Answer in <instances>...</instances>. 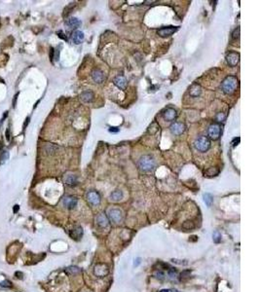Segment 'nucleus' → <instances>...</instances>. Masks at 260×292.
Wrapping results in <instances>:
<instances>
[{
	"label": "nucleus",
	"mask_w": 260,
	"mask_h": 292,
	"mask_svg": "<svg viewBox=\"0 0 260 292\" xmlns=\"http://www.w3.org/2000/svg\"><path fill=\"white\" fill-rule=\"evenodd\" d=\"M232 35H233V38H234V39H236V38L239 37V35H240V28H239V27L236 28V29L234 30V32H233Z\"/></svg>",
	"instance_id": "nucleus-32"
},
{
	"label": "nucleus",
	"mask_w": 260,
	"mask_h": 292,
	"mask_svg": "<svg viewBox=\"0 0 260 292\" xmlns=\"http://www.w3.org/2000/svg\"><path fill=\"white\" fill-rule=\"evenodd\" d=\"M225 114L224 113H218V114L216 115V121L217 122H222L225 120Z\"/></svg>",
	"instance_id": "nucleus-31"
},
{
	"label": "nucleus",
	"mask_w": 260,
	"mask_h": 292,
	"mask_svg": "<svg viewBox=\"0 0 260 292\" xmlns=\"http://www.w3.org/2000/svg\"><path fill=\"white\" fill-rule=\"evenodd\" d=\"M204 200H205V203H206V206H208V207H210V206H211V204H213V196H211L210 194L206 193V194L204 195Z\"/></svg>",
	"instance_id": "nucleus-24"
},
{
	"label": "nucleus",
	"mask_w": 260,
	"mask_h": 292,
	"mask_svg": "<svg viewBox=\"0 0 260 292\" xmlns=\"http://www.w3.org/2000/svg\"><path fill=\"white\" fill-rule=\"evenodd\" d=\"M194 145H195V148L200 152H206L210 147V142L209 140L208 137L206 136H200L198 137L195 143H194Z\"/></svg>",
	"instance_id": "nucleus-3"
},
{
	"label": "nucleus",
	"mask_w": 260,
	"mask_h": 292,
	"mask_svg": "<svg viewBox=\"0 0 260 292\" xmlns=\"http://www.w3.org/2000/svg\"><path fill=\"white\" fill-rule=\"evenodd\" d=\"M202 93V88L198 85V84H194L190 87V89H189V94H190L191 97L193 98H197L199 97Z\"/></svg>",
	"instance_id": "nucleus-18"
},
{
	"label": "nucleus",
	"mask_w": 260,
	"mask_h": 292,
	"mask_svg": "<svg viewBox=\"0 0 260 292\" xmlns=\"http://www.w3.org/2000/svg\"><path fill=\"white\" fill-rule=\"evenodd\" d=\"M110 132H118V130H117V128H110Z\"/></svg>",
	"instance_id": "nucleus-38"
},
{
	"label": "nucleus",
	"mask_w": 260,
	"mask_h": 292,
	"mask_svg": "<svg viewBox=\"0 0 260 292\" xmlns=\"http://www.w3.org/2000/svg\"><path fill=\"white\" fill-rule=\"evenodd\" d=\"M58 34H59V36H60V38H63V39H64V40H67V37H64V36H63V33L61 32V31H59V32H58Z\"/></svg>",
	"instance_id": "nucleus-36"
},
{
	"label": "nucleus",
	"mask_w": 260,
	"mask_h": 292,
	"mask_svg": "<svg viewBox=\"0 0 260 292\" xmlns=\"http://www.w3.org/2000/svg\"><path fill=\"white\" fill-rule=\"evenodd\" d=\"M171 129V132L174 136H180V134H182L185 130V125L182 123H178V122H176V123L171 124V126L170 127Z\"/></svg>",
	"instance_id": "nucleus-8"
},
{
	"label": "nucleus",
	"mask_w": 260,
	"mask_h": 292,
	"mask_svg": "<svg viewBox=\"0 0 260 292\" xmlns=\"http://www.w3.org/2000/svg\"><path fill=\"white\" fill-rule=\"evenodd\" d=\"M209 136L213 139V140H216L219 138L220 134H221V128L218 124H213L209 127L208 130Z\"/></svg>",
	"instance_id": "nucleus-5"
},
{
	"label": "nucleus",
	"mask_w": 260,
	"mask_h": 292,
	"mask_svg": "<svg viewBox=\"0 0 260 292\" xmlns=\"http://www.w3.org/2000/svg\"><path fill=\"white\" fill-rule=\"evenodd\" d=\"M226 60H227V63L230 66H236L240 62V55L238 53H234V52L229 53L226 56Z\"/></svg>",
	"instance_id": "nucleus-9"
},
{
	"label": "nucleus",
	"mask_w": 260,
	"mask_h": 292,
	"mask_svg": "<svg viewBox=\"0 0 260 292\" xmlns=\"http://www.w3.org/2000/svg\"><path fill=\"white\" fill-rule=\"evenodd\" d=\"M114 84H115L118 88L125 89L126 86H127V80H126V78L124 76L119 75V76L115 77V79H114Z\"/></svg>",
	"instance_id": "nucleus-17"
},
{
	"label": "nucleus",
	"mask_w": 260,
	"mask_h": 292,
	"mask_svg": "<svg viewBox=\"0 0 260 292\" xmlns=\"http://www.w3.org/2000/svg\"><path fill=\"white\" fill-rule=\"evenodd\" d=\"M108 217L114 223H121L123 220V213L119 208H111L108 211Z\"/></svg>",
	"instance_id": "nucleus-4"
},
{
	"label": "nucleus",
	"mask_w": 260,
	"mask_h": 292,
	"mask_svg": "<svg viewBox=\"0 0 260 292\" xmlns=\"http://www.w3.org/2000/svg\"><path fill=\"white\" fill-rule=\"evenodd\" d=\"M168 274L171 280H175L176 278H177V273L176 271H174V269H171L168 271Z\"/></svg>",
	"instance_id": "nucleus-27"
},
{
	"label": "nucleus",
	"mask_w": 260,
	"mask_h": 292,
	"mask_svg": "<svg viewBox=\"0 0 260 292\" xmlns=\"http://www.w3.org/2000/svg\"><path fill=\"white\" fill-rule=\"evenodd\" d=\"M0 285L1 286H5V287H11L12 286V283L8 281H4L3 282H0Z\"/></svg>",
	"instance_id": "nucleus-33"
},
{
	"label": "nucleus",
	"mask_w": 260,
	"mask_h": 292,
	"mask_svg": "<svg viewBox=\"0 0 260 292\" xmlns=\"http://www.w3.org/2000/svg\"><path fill=\"white\" fill-rule=\"evenodd\" d=\"M109 273V269L105 264H96L94 268V274L98 278H104Z\"/></svg>",
	"instance_id": "nucleus-6"
},
{
	"label": "nucleus",
	"mask_w": 260,
	"mask_h": 292,
	"mask_svg": "<svg viewBox=\"0 0 260 292\" xmlns=\"http://www.w3.org/2000/svg\"><path fill=\"white\" fill-rule=\"evenodd\" d=\"M123 198V193L121 190H116L110 195V200L113 202H118Z\"/></svg>",
	"instance_id": "nucleus-21"
},
{
	"label": "nucleus",
	"mask_w": 260,
	"mask_h": 292,
	"mask_svg": "<svg viewBox=\"0 0 260 292\" xmlns=\"http://www.w3.org/2000/svg\"><path fill=\"white\" fill-rule=\"evenodd\" d=\"M9 159V152L8 151H3L1 155H0V165L5 164Z\"/></svg>",
	"instance_id": "nucleus-25"
},
{
	"label": "nucleus",
	"mask_w": 260,
	"mask_h": 292,
	"mask_svg": "<svg viewBox=\"0 0 260 292\" xmlns=\"http://www.w3.org/2000/svg\"><path fill=\"white\" fill-rule=\"evenodd\" d=\"M171 261H173L174 263L178 264V265H186L187 264V262H180V260H177V259H173Z\"/></svg>",
	"instance_id": "nucleus-34"
},
{
	"label": "nucleus",
	"mask_w": 260,
	"mask_h": 292,
	"mask_svg": "<svg viewBox=\"0 0 260 292\" xmlns=\"http://www.w3.org/2000/svg\"><path fill=\"white\" fill-rule=\"evenodd\" d=\"M96 225L100 228H105L107 227L109 224V221L107 216L104 214V213H99V214L96 217Z\"/></svg>",
	"instance_id": "nucleus-12"
},
{
	"label": "nucleus",
	"mask_w": 260,
	"mask_h": 292,
	"mask_svg": "<svg viewBox=\"0 0 260 292\" xmlns=\"http://www.w3.org/2000/svg\"><path fill=\"white\" fill-rule=\"evenodd\" d=\"M65 271H67V273H68L69 274H76L78 273H80L81 270L79 269L78 267H76V266H71V267L67 268Z\"/></svg>",
	"instance_id": "nucleus-23"
},
{
	"label": "nucleus",
	"mask_w": 260,
	"mask_h": 292,
	"mask_svg": "<svg viewBox=\"0 0 260 292\" xmlns=\"http://www.w3.org/2000/svg\"><path fill=\"white\" fill-rule=\"evenodd\" d=\"M69 235H70V237H71L73 239H75V241H80L82 236H83V229L80 227V226H76V227H74L72 230H70Z\"/></svg>",
	"instance_id": "nucleus-14"
},
{
	"label": "nucleus",
	"mask_w": 260,
	"mask_h": 292,
	"mask_svg": "<svg viewBox=\"0 0 260 292\" xmlns=\"http://www.w3.org/2000/svg\"><path fill=\"white\" fill-rule=\"evenodd\" d=\"M63 204L64 207L68 208V210H72L78 204V200L75 197H71V196H67V197L63 198Z\"/></svg>",
	"instance_id": "nucleus-11"
},
{
	"label": "nucleus",
	"mask_w": 260,
	"mask_h": 292,
	"mask_svg": "<svg viewBox=\"0 0 260 292\" xmlns=\"http://www.w3.org/2000/svg\"><path fill=\"white\" fill-rule=\"evenodd\" d=\"M6 137H7V139H8V140H10V133H9V130H7V132H6Z\"/></svg>",
	"instance_id": "nucleus-37"
},
{
	"label": "nucleus",
	"mask_w": 260,
	"mask_h": 292,
	"mask_svg": "<svg viewBox=\"0 0 260 292\" xmlns=\"http://www.w3.org/2000/svg\"><path fill=\"white\" fill-rule=\"evenodd\" d=\"M45 149H46V151L48 152V153H53V152H55L57 149H58V147H57V146H54V145H51V144H49V145H47V146H45Z\"/></svg>",
	"instance_id": "nucleus-28"
},
{
	"label": "nucleus",
	"mask_w": 260,
	"mask_h": 292,
	"mask_svg": "<svg viewBox=\"0 0 260 292\" xmlns=\"http://www.w3.org/2000/svg\"><path fill=\"white\" fill-rule=\"evenodd\" d=\"M92 78L94 82L98 83V84H101L104 80H105V75L104 73L99 70V69H96V70L93 71L92 73Z\"/></svg>",
	"instance_id": "nucleus-13"
},
{
	"label": "nucleus",
	"mask_w": 260,
	"mask_h": 292,
	"mask_svg": "<svg viewBox=\"0 0 260 292\" xmlns=\"http://www.w3.org/2000/svg\"><path fill=\"white\" fill-rule=\"evenodd\" d=\"M178 29V27H162L157 31L158 35H160L161 37H167L170 36L171 34H174L176 30Z\"/></svg>",
	"instance_id": "nucleus-10"
},
{
	"label": "nucleus",
	"mask_w": 260,
	"mask_h": 292,
	"mask_svg": "<svg viewBox=\"0 0 260 292\" xmlns=\"http://www.w3.org/2000/svg\"><path fill=\"white\" fill-rule=\"evenodd\" d=\"M64 181L67 185L73 186L77 183V177L75 175H73V174H69V175H67L64 178Z\"/></svg>",
	"instance_id": "nucleus-22"
},
{
	"label": "nucleus",
	"mask_w": 260,
	"mask_h": 292,
	"mask_svg": "<svg viewBox=\"0 0 260 292\" xmlns=\"http://www.w3.org/2000/svg\"><path fill=\"white\" fill-rule=\"evenodd\" d=\"M138 168L140 171L144 172H151L155 168V160L149 155L142 156L138 161Z\"/></svg>",
	"instance_id": "nucleus-1"
},
{
	"label": "nucleus",
	"mask_w": 260,
	"mask_h": 292,
	"mask_svg": "<svg viewBox=\"0 0 260 292\" xmlns=\"http://www.w3.org/2000/svg\"><path fill=\"white\" fill-rule=\"evenodd\" d=\"M160 292H170V291H169L168 289H163V290H161Z\"/></svg>",
	"instance_id": "nucleus-39"
},
{
	"label": "nucleus",
	"mask_w": 260,
	"mask_h": 292,
	"mask_svg": "<svg viewBox=\"0 0 260 292\" xmlns=\"http://www.w3.org/2000/svg\"><path fill=\"white\" fill-rule=\"evenodd\" d=\"M65 24L70 28H76L81 24V21L77 18H69L67 21H65Z\"/></svg>",
	"instance_id": "nucleus-19"
},
{
	"label": "nucleus",
	"mask_w": 260,
	"mask_h": 292,
	"mask_svg": "<svg viewBox=\"0 0 260 292\" xmlns=\"http://www.w3.org/2000/svg\"><path fill=\"white\" fill-rule=\"evenodd\" d=\"M80 97H81V99L83 101L91 102L93 99H94V94H93V91H83Z\"/></svg>",
	"instance_id": "nucleus-20"
},
{
	"label": "nucleus",
	"mask_w": 260,
	"mask_h": 292,
	"mask_svg": "<svg viewBox=\"0 0 260 292\" xmlns=\"http://www.w3.org/2000/svg\"><path fill=\"white\" fill-rule=\"evenodd\" d=\"M213 242L215 243H219L220 242H221V235H220L217 231H215L213 235Z\"/></svg>",
	"instance_id": "nucleus-26"
},
{
	"label": "nucleus",
	"mask_w": 260,
	"mask_h": 292,
	"mask_svg": "<svg viewBox=\"0 0 260 292\" xmlns=\"http://www.w3.org/2000/svg\"><path fill=\"white\" fill-rule=\"evenodd\" d=\"M217 173H218V171L215 168H210L209 171L206 172V174H208L209 176H214V175H216Z\"/></svg>",
	"instance_id": "nucleus-29"
},
{
	"label": "nucleus",
	"mask_w": 260,
	"mask_h": 292,
	"mask_svg": "<svg viewBox=\"0 0 260 292\" xmlns=\"http://www.w3.org/2000/svg\"><path fill=\"white\" fill-rule=\"evenodd\" d=\"M140 260H141V259H140V258H136L135 260V266H138V265H139L140 264V262H141V261H140Z\"/></svg>",
	"instance_id": "nucleus-35"
},
{
	"label": "nucleus",
	"mask_w": 260,
	"mask_h": 292,
	"mask_svg": "<svg viewBox=\"0 0 260 292\" xmlns=\"http://www.w3.org/2000/svg\"><path fill=\"white\" fill-rule=\"evenodd\" d=\"M71 38H72V41L75 43V44H80V43L84 40V33L80 31V30H75V31L72 33Z\"/></svg>",
	"instance_id": "nucleus-16"
},
{
	"label": "nucleus",
	"mask_w": 260,
	"mask_h": 292,
	"mask_svg": "<svg viewBox=\"0 0 260 292\" xmlns=\"http://www.w3.org/2000/svg\"><path fill=\"white\" fill-rule=\"evenodd\" d=\"M1 148H2V144H1V143H0V149H1Z\"/></svg>",
	"instance_id": "nucleus-40"
},
{
	"label": "nucleus",
	"mask_w": 260,
	"mask_h": 292,
	"mask_svg": "<svg viewBox=\"0 0 260 292\" xmlns=\"http://www.w3.org/2000/svg\"><path fill=\"white\" fill-rule=\"evenodd\" d=\"M87 201L89 202L93 206H98L100 203V196L98 192L96 191H90L87 194Z\"/></svg>",
	"instance_id": "nucleus-7"
},
{
	"label": "nucleus",
	"mask_w": 260,
	"mask_h": 292,
	"mask_svg": "<svg viewBox=\"0 0 260 292\" xmlns=\"http://www.w3.org/2000/svg\"><path fill=\"white\" fill-rule=\"evenodd\" d=\"M155 277H156V278H158V280L163 281L165 278V274L163 273L162 271H157L155 273Z\"/></svg>",
	"instance_id": "nucleus-30"
},
{
	"label": "nucleus",
	"mask_w": 260,
	"mask_h": 292,
	"mask_svg": "<svg viewBox=\"0 0 260 292\" xmlns=\"http://www.w3.org/2000/svg\"><path fill=\"white\" fill-rule=\"evenodd\" d=\"M238 87V79L235 76H228L222 82V91L227 95L234 93Z\"/></svg>",
	"instance_id": "nucleus-2"
},
{
	"label": "nucleus",
	"mask_w": 260,
	"mask_h": 292,
	"mask_svg": "<svg viewBox=\"0 0 260 292\" xmlns=\"http://www.w3.org/2000/svg\"><path fill=\"white\" fill-rule=\"evenodd\" d=\"M176 116H177V113L174 108H168L164 112V119L166 121H173L176 118Z\"/></svg>",
	"instance_id": "nucleus-15"
}]
</instances>
